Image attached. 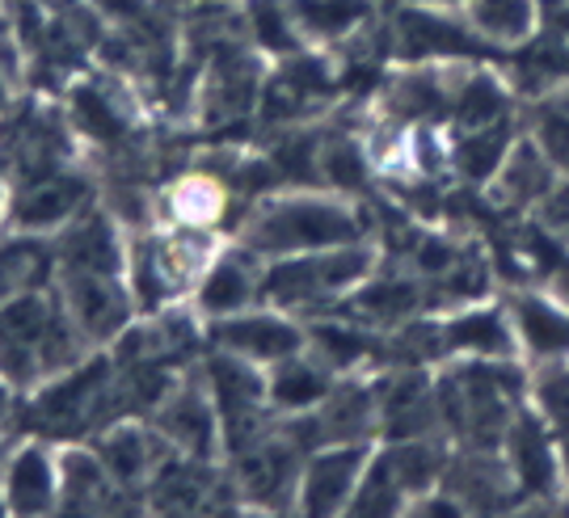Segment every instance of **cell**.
Wrapping results in <instances>:
<instances>
[{"label": "cell", "mask_w": 569, "mask_h": 518, "mask_svg": "<svg viewBox=\"0 0 569 518\" xmlns=\"http://www.w3.org/2000/svg\"><path fill=\"white\" fill-rule=\"evenodd\" d=\"M477 42H486L472 26H456V21L427 13V9H409L397 21V47L409 60H451V56H472Z\"/></svg>", "instance_id": "12"}, {"label": "cell", "mask_w": 569, "mask_h": 518, "mask_svg": "<svg viewBox=\"0 0 569 518\" xmlns=\"http://www.w3.org/2000/svg\"><path fill=\"white\" fill-rule=\"evenodd\" d=\"M220 207H224V190L211 178H186L173 190V216H178V223H190V228H207L220 216Z\"/></svg>", "instance_id": "20"}, {"label": "cell", "mask_w": 569, "mask_h": 518, "mask_svg": "<svg viewBox=\"0 0 569 518\" xmlns=\"http://www.w3.org/2000/svg\"><path fill=\"white\" fill-rule=\"evenodd\" d=\"M63 317L51 312L42 296H21L0 308V376L4 379H34L63 359Z\"/></svg>", "instance_id": "3"}, {"label": "cell", "mask_w": 569, "mask_h": 518, "mask_svg": "<svg viewBox=\"0 0 569 518\" xmlns=\"http://www.w3.org/2000/svg\"><path fill=\"white\" fill-rule=\"evenodd\" d=\"M536 21V0H468V26L486 42H528Z\"/></svg>", "instance_id": "15"}, {"label": "cell", "mask_w": 569, "mask_h": 518, "mask_svg": "<svg viewBox=\"0 0 569 518\" xmlns=\"http://www.w3.org/2000/svg\"><path fill=\"white\" fill-rule=\"evenodd\" d=\"M63 308L77 329H84L89 338H106L114 333L122 320H127V291H122L119 275L110 270H81V266H68L63 270Z\"/></svg>", "instance_id": "8"}, {"label": "cell", "mask_w": 569, "mask_h": 518, "mask_svg": "<svg viewBox=\"0 0 569 518\" xmlns=\"http://www.w3.org/2000/svg\"><path fill=\"white\" fill-rule=\"evenodd\" d=\"M557 186V165L540 143H519L510 148L507 160L498 165V190L515 202H540Z\"/></svg>", "instance_id": "14"}, {"label": "cell", "mask_w": 569, "mask_h": 518, "mask_svg": "<svg viewBox=\"0 0 569 518\" xmlns=\"http://www.w3.org/2000/svg\"><path fill=\"white\" fill-rule=\"evenodd\" d=\"M439 341H443V350L465 355V359H515L519 355L510 308H493V303H477V308L456 312L439 329Z\"/></svg>", "instance_id": "11"}, {"label": "cell", "mask_w": 569, "mask_h": 518, "mask_svg": "<svg viewBox=\"0 0 569 518\" xmlns=\"http://www.w3.org/2000/svg\"><path fill=\"white\" fill-rule=\"evenodd\" d=\"M0 515H9V510H4V494H0Z\"/></svg>", "instance_id": "21"}, {"label": "cell", "mask_w": 569, "mask_h": 518, "mask_svg": "<svg viewBox=\"0 0 569 518\" xmlns=\"http://www.w3.org/2000/svg\"><path fill=\"white\" fill-rule=\"evenodd\" d=\"M329 397V379L321 367L300 362L296 355L283 362H274V379H270V400L283 409H308L317 400Z\"/></svg>", "instance_id": "18"}, {"label": "cell", "mask_w": 569, "mask_h": 518, "mask_svg": "<svg viewBox=\"0 0 569 518\" xmlns=\"http://www.w3.org/2000/svg\"><path fill=\"white\" fill-rule=\"evenodd\" d=\"M291 13H296V26H305L321 39H333L363 18L367 0H296Z\"/></svg>", "instance_id": "19"}, {"label": "cell", "mask_w": 569, "mask_h": 518, "mask_svg": "<svg viewBox=\"0 0 569 518\" xmlns=\"http://www.w3.org/2000/svg\"><path fill=\"white\" fill-rule=\"evenodd\" d=\"M0 494H4V510L9 515H51L60 510L63 498V472H60V459L51 456L47 447L39 442H26L18 447L4 472H0Z\"/></svg>", "instance_id": "7"}, {"label": "cell", "mask_w": 569, "mask_h": 518, "mask_svg": "<svg viewBox=\"0 0 569 518\" xmlns=\"http://www.w3.org/2000/svg\"><path fill=\"white\" fill-rule=\"evenodd\" d=\"M376 266V253L363 240L350 245H329V249H312V253H296V258H279L266 270L262 299H270L274 308H312V303H329L342 299L346 291H355L359 282H367Z\"/></svg>", "instance_id": "2"}, {"label": "cell", "mask_w": 569, "mask_h": 518, "mask_svg": "<svg viewBox=\"0 0 569 518\" xmlns=\"http://www.w3.org/2000/svg\"><path fill=\"white\" fill-rule=\"evenodd\" d=\"M367 459H371V442H329L326 451H317L296 480L300 510L305 515H350Z\"/></svg>", "instance_id": "5"}, {"label": "cell", "mask_w": 569, "mask_h": 518, "mask_svg": "<svg viewBox=\"0 0 569 518\" xmlns=\"http://www.w3.org/2000/svg\"><path fill=\"white\" fill-rule=\"evenodd\" d=\"M350 240H363L359 216L346 202L317 199V195L262 202L244 228V245L262 258H296V253L350 245Z\"/></svg>", "instance_id": "1"}, {"label": "cell", "mask_w": 569, "mask_h": 518, "mask_svg": "<svg viewBox=\"0 0 569 518\" xmlns=\"http://www.w3.org/2000/svg\"><path fill=\"white\" fill-rule=\"evenodd\" d=\"M262 253H253L249 245L232 249V253H216L211 270L199 282V303H203L207 317H237L244 308H253L262 299L266 287V266Z\"/></svg>", "instance_id": "10"}, {"label": "cell", "mask_w": 569, "mask_h": 518, "mask_svg": "<svg viewBox=\"0 0 569 518\" xmlns=\"http://www.w3.org/2000/svg\"><path fill=\"white\" fill-rule=\"evenodd\" d=\"M84 199V186L72 181L68 173H56V178H42L34 186H26L18 199H13V223L18 228H56L63 223Z\"/></svg>", "instance_id": "13"}, {"label": "cell", "mask_w": 569, "mask_h": 518, "mask_svg": "<svg viewBox=\"0 0 569 518\" xmlns=\"http://www.w3.org/2000/svg\"><path fill=\"white\" fill-rule=\"evenodd\" d=\"M216 261V249H211V237L203 228H190L182 223L178 232L152 240L148 249H140L136 258V287L140 291H152V296H182V291H199L203 275Z\"/></svg>", "instance_id": "4"}, {"label": "cell", "mask_w": 569, "mask_h": 518, "mask_svg": "<svg viewBox=\"0 0 569 518\" xmlns=\"http://www.w3.org/2000/svg\"><path fill=\"white\" fill-rule=\"evenodd\" d=\"M510 320L519 355L531 362H566L569 359V308L552 291H523L510 299Z\"/></svg>", "instance_id": "9"}, {"label": "cell", "mask_w": 569, "mask_h": 518, "mask_svg": "<svg viewBox=\"0 0 569 518\" xmlns=\"http://www.w3.org/2000/svg\"><path fill=\"white\" fill-rule=\"evenodd\" d=\"M216 338L232 359H244L253 367H274V362L300 355V329L283 317V308L270 312H237V317H220Z\"/></svg>", "instance_id": "6"}, {"label": "cell", "mask_w": 569, "mask_h": 518, "mask_svg": "<svg viewBox=\"0 0 569 518\" xmlns=\"http://www.w3.org/2000/svg\"><path fill=\"white\" fill-rule=\"evenodd\" d=\"M451 110L465 131H486V127H502L507 119V93L502 84L489 77V72H472L460 84V93H451Z\"/></svg>", "instance_id": "16"}, {"label": "cell", "mask_w": 569, "mask_h": 518, "mask_svg": "<svg viewBox=\"0 0 569 518\" xmlns=\"http://www.w3.org/2000/svg\"><path fill=\"white\" fill-rule=\"evenodd\" d=\"M39 275H47V253L39 240H9L0 245V308L30 296Z\"/></svg>", "instance_id": "17"}]
</instances>
